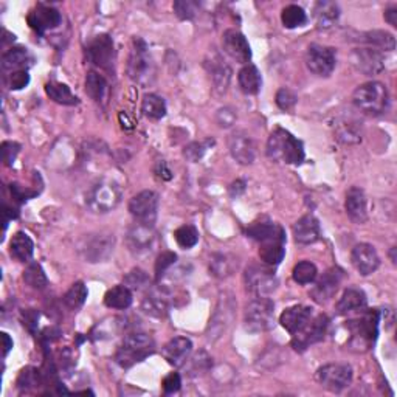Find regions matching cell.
Returning <instances> with one entry per match:
<instances>
[{
	"instance_id": "obj_1",
	"label": "cell",
	"mask_w": 397,
	"mask_h": 397,
	"mask_svg": "<svg viewBox=\"0 0 397 397\" xmlns=\"http://www.w3.org/2000/svg\"><path fill=\"white\" fill-rule=\"evenodd\" d=\"M266 152L270 160L286 164H301L306 157L303 143L282 128H278L270 134Z\"/></svg>"
},
{
	"instance_id": "obj_2",
	"label": "cell",
	"mask_w": 397,
	"mask_h": 397,
	"mask_svg": "<svg viewBox=\"0 0 397 397\" xmlns=\"http://www.w3.org/2000/svg\"><path fill=\"white\" fill-rule=\"evenodd\" d=\"M128 75L135 84L146 87L155 78V65L148 44L142 37L132 39V49L128 59Z\"/></svg>"
},
{
	"instance_id": "obj_3",
	"label": "cell",
	"mask_w": 397,
	"mask_h": 397,
	"mask_svg": "<svg viewBox=\"0 0 397 397\" xmlns=\"http://www.w3.org/2000/svg\"><path fill=\"white\" fill-rule=\"evenodd\" d=\"M379 323L380 314L377 309L365 310L360 316L349 320L346 328L350 332V348L357 350H368L371 348L379 335Z\"/></svg>"
},
{
	"instance_id": "obj_4",
	"label": "cell",
	"mask_w": 397,
	"mask_h": 397,
	"mask_svg": "<svg viewBox=\"0 0 397 397\" xmlns=\"http://www.w3.org/2000/svg\"><path fill=\"white\" fill-rule=\"evenodd\" d=\"M155 353V341L151 335L135 332L126 337L115 354V362L128 369Z\"/></svg>"
},
{
	"instance_id": "obj_5",
	"label": "cell",
	"mask_w": 397,
	"mask_h": 397,
	"mask_svg": "<svg viewBox=\"0 0 397 397\" xmlns=\"http://www.w3.org/2000/svg\"><path fill=\"white\" fill-rule=\"evenodd\" d=\"M121 198L123 189L120 185L110 178H101L85 193V205L94 213H109L120 205Z\"/></svg>"
},
{
	"instance_id": "obj_6",
	"label": "cell",
	"mask_w": 397,
	"mask_h": 397,
	"mask_svg": "<svg viewBox=\"0 0 397 397\" xmlns=\"http://www.w3.org/2000/svg\"><path fill=\"white\" fill-rule=\"evenodd\" d=\"M353 103L363 114L374 117L382 115L388 109V90L382 83H365L354 90Z\"/></svg>"
},
{
	"instance_id": "obj_7",
	"label": "cell",
	"mask_w": 397,
	"mask_h": 397,
	"mask_svg": "<svg viewBox=\"0 0 397 397\" xmlns=\"http://www.w3.org/2000/svg\"><path fill=\"white\" fill-rule=\"evenodd\" d=\"M244 324L248 332H266L275 324V304L267 296H256L244 314Z\"/></svg>"
},
{
	"instance_id": "obj_8",
	"label": "cell",
	"mask_w": 397,
	"mask_h": 397,
	"mask_svg": "<svg viewBox=\"0 0 397 397\" xmlns=\"http://www.w3.org/2000/svg\"><path fill=\"white\" fill-rule=\"evenodd\" d=\"M115 250V236L105 231L85 236L79 244V253L90 264L105 262Z\"/></svg>"
},
{
	"instance_id": "obj_9",
	"label": "cell",
	"mask_w": 397,
	"mask_h": 397,
	"mask_svg": "<svg viewBox=\"0 0 397 397\" xmlns=\"http://www.w3.org/2000/svg\"><path fill=\"white\" fill-rule=\"evenodd\" d=\"M244 282L248 292L256 296H269L278 287L273 267L267 264H250L244 273Z\"/></svg>"
},
{
	"instance_id": "obj_10",
	"label": "cell",
	"mask_w": 397,
	"mask_h": 397,
	"mask_svg": "<svg viewBox=\"0 0 397 397\" xmlns=\"http://www.w3.org/2000/svg\"><path fill=\"white\" fill-rule=\"evenodd\" d=\"M235 312H236L235 296L228 292H223L219 298V301H217L214 314L211 315L210 319V324L207 329L208 340L211 341L219 340L221 337L227 332L228 328L231 326V323L235 320Z\"/></svg>"
},
{
	"instance_id": "obj_11",
	"label": "cell",
	"mask_w": 397,
	"mask_h": 397,
	"mask_svg": "<svg viewBox=\"0 0 397 397\" xmlns=\"http://www.w3.org/2000/svg\"><path fill=\"white\" fill-rule=\"evenodd\" d=\"M315 379L328 391L341 393L353 382V368L348 363H328L319 368Z\"/></svg>"
},
{
	"instance_id": "obj_12",
	"label": "cell",
	"mask_w": 397,
	"mask_h": 397,
	"mask_svg": "<svg viewBox=\"0 0 397 397\" xmlns=\"http://www.w3.org/2000/svg\"><path fill=\"white\" fill-rule=\"evenodd\" d=\"M85 55H87V61L95 67L105 71L114 70L115 47L109 35H99L92 39L85 47Z\"/></svg>"
},
{
	"instance_id": "obj_13",
	"label": "cell",
	"mask_w": 397,
	"mask_h": 397,
	"mask_svg": "<svg viewBox=\"0 0 397 397\" xmlns=\"http://www.w3.org/2000/svg\"><path fill=\"white\" fill-rule=\"evenodd\" d=\"M328 326L329 319L324 314L312 316V319L306 323V326L294 334L292 348L296 353L307 350L310 346L315 345V343H319L324 339V335L328 332Z\"/></svg>"
},
{
	"instance_id": "obj_14",
	"label": "cell",
	"mask_w": 397,
	"mask_h": 397,
	"mask_svg": "<svg viewBox=\"0 0 397 397\" xmlns=\"http://www.w3.org/2000/svg\"><path fill=\"white\" fill-rule=\"evenodd\" d=\"M337 64V55L332 47L320 44H310L306 51V67L310 74L328 78L332 75Z\"/></svg>"
},
{
	"instance_id": "obj_15",
	"label": "cell",
	"mask_w": 397,
	"mask_h": 397,
	"mask_svg": "<svg viewBox=\"0 0 397 397\" xmlns=\"http://www.w3.org/2000/svg\"><path fill=\"white\" fill-rule=\"evenodd\" d=\"M128 246L134 255H151L157 246L154 225L135 222L128 231Z\"/></svg>"
},
{
	"instance_id": "obj_16",
	"label": "cell",
	"mask_w": 397,
	"mask_h": 397,
	"mask_svg": "<svg viewBox=\"0 0 397 397\" xmlns=\"http://www.w3.org/2000/svg\"><path fill=\"white\" fill-rule=\"evenodd\" d=\"M129 211L137 222L154 225L158 211V194L149 189L142 191L130 198Z\"/></svg>"
},
{
	"instance_id": "obj_17",
	"label": "cell",
	"mask_w": 397,
	"mask_h": 397,
	"mask_svg": "<svg viewBox=\"0 0 397 397\" xmlns=\"http://www.w3.org/2000/svg\"><path fill=\"white\" fill-rule=\"evenodd\" d=\"M350 61H353L357 70L366 76L379 75L385 70V56H383V53L371 47L354 49L350 53Z\"/></svg>"
},
{
	"instance_id": "obj_18",
	"label": "cell",
	"mask_w": 397,
	"mask_h": 397,
	"mask_svg": "<svg viewBox=\"0 0 397 397\" xmlns=\"http://www.w3.org/2000/svg\"><path fill=\"white\" fill-rule=\"evenodd\" d=\"M205 69L210 74L211 81H213L214 90L217 94H225L231 81V67L225 62V59L219 55V53L211 50L207 58H205Z\"/></svg>"
},
{
	"instance_id": "obj_19",
	"label": "cell",
	"mask_w": 397,
	"mask_h": 397,
	"mask_svg": "<svg viewBox=\"0 0 397 397\" xmlns=\"http://www.w3.org/2000/svg\"><path fill=\"white\" fill-rule=\"evenodd\" d=\"M343 278H345V272H343L340 267H332L326 270L320 280L315 282L314 289L310 290V295H312L316 303L326 304L328 301L332 300L334 295L337 294Z\"/></svg>"
},
{
	"instance_id": "obj_20",
	"label": "cell",
	"mask_w": 397,
	"mask_h": 397,
	"mask_svg": "<svg viewBox=\"0 0 397 397\" xmlns=\"http://www.w3.org/2000/svg\"><path fill=\"white\" fill-rule=\"evenodd\" d=\"M222 49L231 59H235L236 62L246 64V65L250 62V59H251L250 44L241 31H237V30L223 31Z\"/></svg>"
},
{
	"instance_id": "obj_21",
	"label": "cell",
	"mask_w": 397,
	"mask_h": 397,
	"mask_svg": "<svg viewBox=\"0 0 397 397\" xmlns=\"http://www.w3.org/2000/svg\"><path fill=\"white\" fill-rule=\"evenodd\" d=\"M26 22H28L30 28L35 30L39 35H44L45 31L56 28L61 25L62 17L61 12L53 6L39 3L35 10H33L28 16H26Z\"/></svg>"
},
{
	"instance_id": "obj_22",
	"label": "cell",
	"mask_w": 397,
	"mask_h": 397,
	"mask_svg": "<svg viewBox=\"0 0 397 397\" xmlns=\"http://www.w3.org/2000/svg\"><path fill=\"white\" fill-rule=\"evenodd\" d=\"M350 262L354 269L362 276H368L374 273L380 266V256L371 244H359L353 248L350 253Z\"/></svg>"
},
{
	"instance_id": "obj_23",
	"label": "cell",
	"mask_w": 397,
	"mask_h": 397,
	"mask_svg": "<svg viewBox=\"0 0 397 397\" xmlns=\"http://www.w3.org/2000/svg\"><path fill=\"white\" fill-rule=\"evenodd\" d=\"M228 149L231 157L241 164H251L255 162V143L244 130H236L228 137Z\"/></svg>"
},
{
	"instance_id": "obj_24",
	"label": "cell",
	"mask_w": 397,
	"mask_h": 397,
	"mask_svg": "<svg viewBox=\"0 0 397 397\" xmlns=\"http://www.w3.org/2000/svg\"><path fill=\"white\" fill-rule=\"evenodd\" d=\"M193 353V343L187 337H174L162 348V355L171 366H183Z\"/></svg>"
},
{
	"instance_id": "obj_25",
	"label": "cell",
	"mask_w": 397,
	"mask_h": 397,
	"mask_svg": "<svg viewBox=\"0 0 397 397\" xmlns=\"http://www.w3.org/2000/svg\"><path fill=\"white\" fill-rule=\"evenodd\" d=\"M314 316V309L304 304H296V306L287 307L280 316L281 326L287 330L289 334H296L298 330L306 326V323Z\"/></svg>"
},
{
	"instance_id": "obj_26",
	"label": "cell",
	"mask_w": 397,
	"mask_h": 397,
	"mask_svg": "<svg viewBox=\"0 0 397 397\" xmlns=\"http://www.w3.org/2000/svg\"><path fill=\"white\" fill-rule=\"evenodd\" d=\"M345 208L348 217L354 223L362 225L368 221V202L363 189L353 187L348 191Z\"/></svg>"
},
{
	"instance_id": "obj_27",
	"label": "cell",
	"mask_w": 397,
	"mask_h": 397,
	"mask_svg": "<svg viewBox=\"0 0 397 397\" xmlns=\"http://www.w3.org/2000/svg\"><path fill=\"white\" fill-rule=\"evenodd\" d=\"M294 237L298 244L309 246L320 239V222L312 214L303 216L294 225Z\"/></svg>"
},
{
	"instance_id": "obj_28",
	"label": "cell",
	"mask_w": 397,
	"mask_h": 397,
	"mask_svg": "<svg viewBox=\"0 0 397 397\" xmlns=\"http://www.w3.org/2000/svg\"><path fill=\"white\" fill-rule=\"evenodd\" d=\"M142 309L144 314H148L151 316H155V319H163L169 312V300H168V292L167 290H152L142 303Z\"/></svg>"
},
{
	"instance_id": "obj_29",
	"label": "cell",
	"mask_w": 397,
	"mask_h": 397,
	"mask_svg": "<svg viewBox=\"0 0 397 397\" xmlns=\"http://www.w3.org/2000/svg\"><path fill=\"white\" fill-rule=\"evenodd\" d=\"M366 307V295L360 289L349 287L343 292L341 298L337 303V314L348 315L350 312H360Z\"/></svg>"
},
{
	"instance_id": "obj_30",
	"label": "cell",
	"mask_w": 397,
	"mask_h": 397,
	"mask_svg": "<svg viewBox=\"0 0 397 397\" xmlns=\"http://www.w3.org/2000/svg\"><path fill=\"white\" fill-rule=\"evenodd\" d=\"M246 233L251 239H255L257 242H266L269 239H273V237H286V233L281 225L273 223L272 221H256L251 222Z\"/></svg>"
},
{
	"instance_id": "obj_31",
	"label": "cell",
	"mask_w": 397,
	"mask_h": 397,
	"mask_svg": "<svg viewBox=\"0 0 397 397\" xmlns=\"http://www.w3.org/2000/svg\"><path fill=\"white\" fill-rule=\"evenodd\" d=\"M286 237H273L266 242H261L260 247V257L264 264L270 267H275L284 260L286 248H284Z\"/></svg>"
},
{
	"instance_id": "obj_32",
	"label": "cell",
	"mask_w": 397,
	"mask_h": 397,
	"mask_svg": "<svg viewBox=\"0 0 397 397\" xmlns=\"http://www.w3.org/2000/svg\"><path fill=\"white\" fill-rule=\"evenodd\" d=\"M237 83H239V87L244 94L256 95L260 94V90L262 87V76L256 65L247 64L244 65L239 71V75H237Z\"/></svg>"
},
{
	"instance_id": "obj_33",
	"label": "cell",
	"mask_w": 397,
	"mask_h": 397,
	"mask_svg": "<svg viewBox=\"0 0 397 397\" xmlns=\"http://www.w3.org/2000/svg\"><path fill=\"white\" fill-rule=\"evenodd\" d=\"M340 17L339 5L328 0H320L314 6V19L320 28H330Z\"/></svg>"
},
{
	"instance_id": "obj_34",
	"label": "cell",
	"mask_w": 397,
	"mask_h": 397,
	"mask_svg": "<svg viewBox=\"0 0 397 397\" xmlns=\"http://www.w3.org/2000/svg\"><path fill=\"white\" fill-rule=\"evenodd\" d=\"M10 253L12 257H16L17 261L28 262L33 257V253H35V242L31 241V237L28 235L19 231V233L11 237Z\"/></svg>"
},
{
	"instance_id": "obj_35",
	"label": "cell",
	"mask_w": 397,
	"mask_h": 397,
	"mask_svg": "<svg viewBox=\"0 0 397 397\" xmlns=\"http://www.w3.org/2000/svg\"><path fill=\"white\" fill-rule=\"evenodd\" d=\"M132 301H134L132 290L128 286H124V284L109 289L104 295V304L110 309L124 310V309L130 307Z\"/></svg>"
},
{
	"instance_id": "obj_36",
	"label": "cell",
	"mask_w": 397,
	"mask_h": 397,
	"mask_svg": "<svg viewBox=\"0 0 397 397\" xmlns=\"http://www.w3.org/2000/svg\"><path fill=\"white\" fill-rule=\"evenodd\" d=\"M362 42H365L368 47L380 50V51H393L396 49V39L391 33L383 30H374L363 33L360 37Z\"/></svg>"
},
{
	"instance_id": "obj_37",
	"label": "cell",
	"mask_w": 397,
	"mask_h": 397,
	"mask_svg": "<svg viewBox=\"0 0 397 397\" xmlns=\"http://www.w3.org/2000/svg\"><path fill=\"white\" fill-rule=\"evenodd\" d=\"M31 56L26 49L24 47H12L5 53L2 58V67L5 70H26L28 64H31Z\"/></svg>"
},
{
	"instance_id": "obj_38",
	"label": "cell",
	"mask_w": 397,
	"mask_h": 397,
	"mask_svg": "<svg viewBox=\"0 0 397 397\" xmlns=\"http://www.w3.org/2000/svg\"><path fill=\"white\" fill-rule=\"evenodd\" d=\"M109 84L105 81L103 75L96 74V71H89L85 76V92L87 95L94 99L95 103H104L108 98Z\"/></svg>"
},
{
	"instance_id": "obj_39",
	"label": "cell",
	"mask_w": 397,
	"mask_h": 397,
	"mask_svg": "<svg viewBox=\"0 0 397 397\" xmlns=\"http://www.w3.org/2000/svg\"><path fill=\"white\" fill-rule=\"evenodd\" d=\"M45 92H47V95L50 96V99H53V101L58 103V104L75 105L79 103L78 96L71 94L69 85H65L62 83H58V81L47 83L45 84Z\"/></svg>"
},
{
	"instance_id": "obj_40",
	"label": "cell",
	"mask_w": 397,
	"mask_h": 397,
	"mask_svg": "<svg viewBox=\"0 0 397 397\" xmlns=\"http://www.w3.org/2000/svg\"><path fill=\"white\" fill-rule=\"evenodd\" d=\"M142 112L144 117L151 118V120H162V118L167 115V103H164L162 96L149 94L143 98Z\"/></svg>"
},
{
	"instance_id": "obj_41",
	"label": "cell",
	"mask_w": 397,
	"mask_h": 397,
	"mask_svg": "<svg viewBox=\"0 0 397 397\" xmlns=\"http://www.w3.org/2000/svg\"><path fill=\"white\" fill-rule=\"evenodd\" d=\"M281 21H282V25L289 30L300 28V26H304L307 24V15L301 6L287 5L281 12Z\"/></svg>"
},
{
	"instance_id": "obj_42",
	"label": "cell",
	"mask_w": 397,
	"mask_h": 397,
	"mask_svg": "<svg viewBox=\"0 0 397 397\" xmlns=\"http://www.w3.org/2000/svg\"><path fill=\"white\" fill-rule=\"evenodd\" d=\"M235 270V261L228 255L214 253L210 260V272L216 278H227Z\"/></svg>"
},
{
	"instance_id": "obj_43",
	"label": "cell",
	"mask_w": 397,
	"mask_h": 397,
	"mask_svg": "<svg viewBox=\"0 0 397 397\" xmlns=\"http://www.w3.org/2000/svg\"><path fill=\"white\" fill-rule=\"evenodd\" d=\"M316 276H319V269L314 262L310 261H301L298 262L292 270V278L294 281L301 284V286H306V284H312Z\"/></svg>"
},
{
	"instance_id": "obj_44",
	"label": "cell",
	"mask_w": 397,
	"mask_h": 397,
	"mask_svg": "<svg viewBox=\"0 0 397 397\" xmlns=\"http://www.w3.org/2000/svg\"><path fill=\"white\" fill-rule=\"evenodd\" d=\"M87 294L89 292L85 284L83 281H78L64 295V304L71 310H78L79 307H83V304L87 300Z\"/></svg>"
},
{
	"instance_id": "obj_45",
	"label": "cell",
	"mask_w": 397,
	"mask_h": 397,
	"mask_svg": "<svg viewBox=\"0 0 397 397\" xmlns=\"http://www.w3.org/2000/svg\"><path fill=\"white\" fill-rule=\"evenodd\" d=\"M337 140L345 144H355L362 142V134L357 123L354 121H345L340 123L335 129Z\"/></svg>"
},
{
	"instance_id": "obj_46",
	"label": "cell",
	"mask_w": 397,
	"mask_h": 397,
	"mask_svg": "<svg viewBox=\"0 0 397 397\" xmlns=\"http://www.w3.org/2000/svg\"><path fill=\"white\" fill-rule=\"evenodd\" d=\"M24 281L33 289H44L49 284L47 275L37 262H31L24 272Z\"/></svg>"
},
{
	"instance_id": "obj_47",
	"label": "cell",
	"mask_w": 397,
	"mask_h": 397,
	"mask_svg": "<svg viewBox=\"0 0 397 397\" xmlns=\"http://www.w3.org/2000/svg\"><path fill=\"white\" fill-rule=\"evenodd\" d=\"M174 237L182 248H193L198 242V230L194 225H182L180 228L176 230Z\"/></svg>"
},
{
	"instance_id": "obj_48",
	"label": "cell",
	"mask_w": 397,
	"mask_h": 397,
	"mask_svg": "<svg viewBox=\"0 0 397 397\" xmlns=\"http://www.w3.org/2000/svg\"><path fill=\"white\" fill-rule=\"evenodd\" d=\"M213 140H205V142H193L189 143L188 146H185L183 149V157L189 160L191 163H196L198 160H202V157L205 155V152L210 149L211 144H213Z\"/></svg>"
},
{
	"instance_id": "obj_49",
	"label": "cell",
	"mask_w": 397,
	"mask_h": 397,
	"mask_svg": "<svg viewBox=\"0 0 397 397\" xmlns=\"http://www.w3.org/2000/svg\"><path fill=\"white\" fill-rule=\"evenodd\" d=\"M149 276L142 269H132L130 272L124 276V286H128L130 290H142L149 287Z\"/></svg>"
},
{
	"instance_id": "obj_50",
	"label": "cell",
	"mask_w": 397,
	"mask_h": 397,
	"mask_svg": "<svg viewBox=\"0 0 397 397\" xmlns=\"http://www.w3.org/2000/svg\"><path fill=\"white\" fill-rule=\"evenodd\" d=\"M176 16L182 21H191L194 19L198 10V3L193 2V0H177L173 5Z\"/></svg>"
},
{
	"instance_id": "obj_51",
	"label": "cell",
	"mask_w": 397,
	"mask_h": 397,
	"mask_svg": "<svg viewBox=\"0 0 397 397\" xmlns=\"http://www.w3.org/2000/svg\"><path fill=\"white\" fill-rule=\"evenodd\" d=\"M177 261V255L173 251H162L155 261V280L160 281L164 273L174 266Z\"/></svg>"
},
{
	"instance_id": "obj_52",
	"label": "cell",
	"mask_w": 397,
	"mask_h": 397,
	"mask_svg": "<svg viewBox=\"0 0 397 397\" xmlns=\"http://www.w3.org/2000/svg\"><path fill=\"white\" fill-rule=\"evenodd\" d=\"M275 101L276 105L280 108L281 110H292L295 108V104L298 103V96L294 90H290L287 87H281L280 90L276 92V96H275Z\"/></svg>"
},
{
	"instance_id": "obj_53",
	"label": "cell",
	"mask_w": 397,
	"mask_h": 397,
	"mask_svg": "<svg viewBox=\"0 0 397 397\" xmlns=\"http://www.w3.org/2000/svg\"><path fill=\"white\" fill-rule=\"evenodd\" d=\"M187 362H189V375H197L203 371H208L211 366V357L207 353H198L196 354L193 359H188Z\"/></svg>"
},
{
	"instance_id": "obj_54",
	"label": "cell",
	"mask_w": 397,
	"mask_h": 397,
	"mask_svg": "<svg viewBox=\"0 0 397 397\" xmlns=\"http://www.w3.org/2000/svg\"><path fill=\"white\" fill-rule=\"evenodd\" d=\"M30 83V75L26 70H16L11 71L8 78V87L11 90H22Z\"/></svg>"
},
{
	"instance_id": "obj_55",
	"label": "cell",
	"mask_w": 397,
	"mask_h": 397,
	"mask_svg": "<svg viewBox=\"0 0 397 397\" xmlns=\"http://www.w3.org/2000/svg\"><path fill=\"white\" fill-rule=\"evenodd\" d=\"M21 152V144L15 142H3L2 143V157L6 167H12L16 162V157Z\"/></svg>"
},
{
	"instance_id": "obj_56",
	"label": "cell",
	"mask_w": 397,
	"mask_h": 397,
	"mask_svg": "<svg viewBox=\"0 0 397 397\" xmlns=\"http://www.w3.org/2000/svg\"><path fill=\"white\" fill-rule=\"evenodd\" d=\"M162 385H163V391L164 393H167V394H174L182 387V377H180V374H178V373H171V374H168L167 377H164L163 382H162Z\"/></svg>"
},
{
	"instance_id": "obj_57",
	"label": "cell",
	"mask_w": 397,
	"mask_h": 397,
	"mask_svg": "<svg viewBox=\"0 0 397 397\" xmlns=\"http://www.w3.org/2000/svg\"><path fill=\"white\" fill-rule=\"evenodd\" d=\"M39 382V371H36L35 368H26L19 375V380H17V385L19 388H25L26 387H35L37 385Z\"/></svg>"
},
{
	"instance_id": "obj_58",
	"label": "cell",
	"mask_w": 397,
	"mask_h": 397,
	"mask_svg": "<svg viewBox=\"0 0 397 397\" xmlns=\"http://www.w3.org/2000/svg\"><path fill=\"white\" fill-rule=\"evenodd\" d=\"M216 118H217V123H219L221 128H230V126H233L236 121V114L231 109L225 108V109H221L219 112H217Z\"/></svg>"
},
{
	"instance_id": "obj_59",
	"label": "cell",
	"mask_w": 397,
	"mask_h": 397,
	"mask_svg": "<svg viewBox=\"0 0 397 397\" xmlns=\"http://www.w3.org/2000/svg\"><path fill=\"white\" fill-rule=\"evenodd\" d=\"M155 174L158 176V178H162V180L164 182H169L171 178H173V171L169 169V167L167 164V162L164 160H160V162H157L155 164Z\"/></svg>"
},
{
	"instance_id": "obj_60",
	"label": "cell",
	"mask_w": 397,
	"mask_h": 397,
	"mask_svg": "<svg viewBox=\"0 0 397 397\" xmlns=\"http://www.w3.org/2000/svg\"><path fill=\"white\" fill-rule=\"evenodd\" d=\"M246 187H247L246 180H241V178H239V180L233 182V183H231V187H230V196L233 197V198L242 196L244 193H246Z\"/></svg>"
},
{
	"instance_id": "obj_61",
	"label": "cell",
	"mask_w": 397,
	"mask_h": 397,
	"mask_svg": "<svg viewBox=\"0 0 397 397\" xmlns=\"http://www.w3.org/2000/svg\"><path fill=\"white\" fill-rule=\"evenodd\" d=\"M385 21L396 28L397 26V6H389L388 10H385Z\"/></svg>"
},
{
	"instance_id": "obj_62",
	"label": "cell",
	"mask_w": 397,
	"mask_h": 397,
	"mask_svg": "<svg viewBox=\"0 0 397 397\" xmlns=\"http://www.w3.org/2000/svg\"><path fill=\"white\" fill-rule=\"evenodd\" d=\"M2 340H3V357H6L10 350L12 349V340L10 339V335L6 332H2Z\"/></svg>"
}]
</instances>
